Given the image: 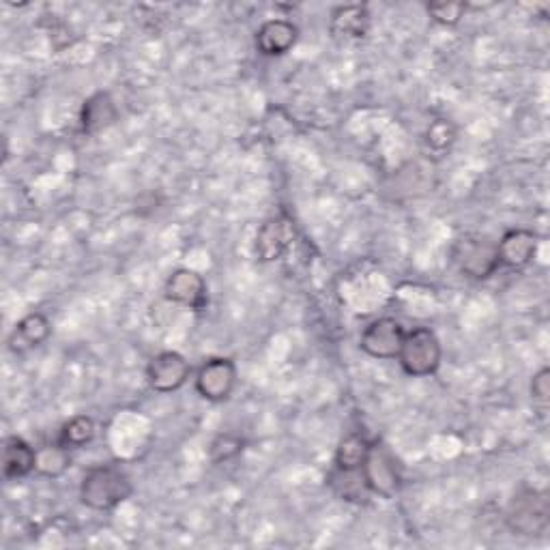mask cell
I'll use <instances>...</instances> for the list:
<instances>
[{"label": "cell", "mask_w": 550, "mask_h": 550, "mask_svg": "<svg viewBox=\"0 0 550 550\" xmlns=\"http://www.w3.org/2000/svg\"><path fill=\"white\" fill-rule=\"evenodd\" d=\"M441 342L428 327H415L404 334L398 361L409 376H430L441 366Z\"/></svg>", "instance_id": "obj_3"}, {"label": "cell", "mask_w": 550, "mask_h": 550, "mask_svg": "<svg viewBox=\"0 0 550 550\" xmlns=\"http://www.w3.org/2000/svg\"><path fill=\"white\" fill-rule=\"evenodd\" d=\"M370 28V13L364 5H346L331 13V33L342 39H361Z\"/></svg>", "instance_id": "obj_16"}, {"label": "cell", "mask_w": 550, "mask_h": 550, "mask_svg": "<svg viewBox=\"0 0 550 550\" xmlns=\"http://www.w3.org/2000/svg\"><path fill=\"white\" fill-rule=\"evenodd\" d=\"M361 475H364L366 486L372 495L392 499L400 490L402 477H400L398 462L394 454L381 443H372L364 467H361Z\"/></svg>", "instance_id": "obj_5"}, {"label": "cell", "mask_w": 550, "mask_h": 550, "mask_svg": "<svg viewBox=\"0 0 550 550\" xmlns=\"http://www.w3.org/2000/svg\"><path fill=\"white\" fill-rule=\"evenodd\" d=\"M166 299L177 306L202 310L207 306V282L194 269H177L166 280Z\"/></svg>", "instance_id": "obj_10"}, {"label": "cell", "mask_w": 550, "mask_h": 550, "mask_svg": "<svg viewBox=\"0 0 550 550\" xmlns=\"http://www.w3.org/2000/svg\"><path fill=\"white\" fill-rule=\"evenodd\" d=\"M454 140H456V129H454V125H452V123H447V121H443V119L434 121V123L428 127V132H426L428 147L434 149V151H445V149H450Z\"/></svg>", "instance_id": "obj_22"}, {"label": "cell", "mask_w": 550, "mask_h": 550, "mask_svg": "<svg viewBox=\"0 0 550 550\" xmlns=\"http://www.w3.org/2000/svg\"><path fill=\"white\" fill-rule=\"evenodd\" d=\"M71 465L69 450L56 441L54 445H43L37 450V473L46 477H61Z\"/></svg>", "instance_id": "obj_20"}, {"label": "cell", "mask_w": 550, "mask_h": 550, "mask_svg": "<svg viewBox=\"0 0 550 550\" xmlns=\"http://www.w3.org/2000/svg\"><path fill=\"white\" fill-rule=\"evenodd\" d=\"M329 484L346 501H364L370 492L361 471L334 469L329 475Z\"/></svg>", "instance_id": "obj_19"}, {"label": "cell", "mask_w": 550, "mask_h": 550, "mask_svg": "<svg viewBox=\"0 0 550 550\" xmlns=\"http://www.w3.org/2000/svg\"><path fill=\"white\" fill-rule=\"evenodd\" d=\"M467 5L465 3H430L428 13L434 22L443 26H454L465 16Z\"/></svg>", "instance_id": "obj_23"}, {"label": "cell", "mask_w": 550, "mask_h": 550, "mask_svg": "<svg viewBox=\"0 0 550 550\" xmlns=\"http://www.w3.org/2000/svg\"><path fill=\"white\" fill-rule=\"evenodd\" d=\"M293 239H295V224L291 217L275 215L258 228L254 252L258 260H263V263H273V260H278L286 254V250L293 245Z\"/></svg>", "instance_id": "obj_9"}, {"label": "cell", "mask_w": 550, "mask_h": 550, "mask_svg": "<svg viewBox=\"0 0 550 550\" xmlns=\"http://www.w3.org/2000/svg\"><path fill=\"white\" fill-rule=\"evenodd\" d=\"M37 469V450L20 437H9L3 443V475L5 480H22Z\"/></svg>", "instance_id": "obj_13"}, {"label": "cell", "mask_w": 550, "mask_h": 550, "mask_svg": "<svg viewBox=\"0 0 550 550\" xmlns=\"http://www.w3.org/2000/svg\"><path fill=\"white\" fill-rule=\"evenodd\" d=\"M404 334H407V331L402 329L396 318H376V321H372L364 329L359 346L361 351L374 359H398Z\"/></svg>", "instance_id": "obj_7"}, {"label": "cell", "mask_w": 550, "mask_h": 550, "mask_svg": "<svg viewBox=\"0 0 550 550\" xmlns=\"http://www.w3.org/2000/svg\"><path fill=\"white\" fill-rule=\"evenodd\" d=\"M117 106L108 93H95L84 101L80 112V127L84 134H99L117 123Z\"/></svg>", "instance_id": "obj_14"}, {"label": "cell", "mask_w": 550, "mask_h": 550, "mask_svg": "<svg viewBox=\"0 0 550 550\" xmlns=\"http://www.w3.org/2000/svg\"><path fill=\"white\" fill-rule=\"evenodd\" d=\"M372 443L364 437V434H349V437H344L336 450V469L342 471H361L364 467V462L368 458Z\"/></svg>", "instance_id": "obj_17"}, {"label": "cell", "mask_w": 550, "mask_h": 550, "mask_svg": "<svg viewBox=\"0 0 550 550\" xmlns=\"http://www.w3.org/2000/svg\"><path fill=\"white\" fill-rule=\"evenodd\" d=\"M50 338V321L41 312H31L24 316L22 321L13 329V334L9 338L11 351L24 353L41 346Z\"/></svg>", "instance_id": "obj_15"}, {"label": "cell", "mask_w": 550, "mask_h": 550, "mask_svg": "<svg viewBox=\"0 0 550 550\" xmlns=\"http://www.w3.org/2000/svg\"><path fill=\"white\" fill-rule=\"evenodd\" d=\"M132 492V480L121 467L99 465L84 473L80 501L95 512H108L132 497Z\"/></svg>", "instance_id": "obj_1"}, {"label": "cell", "mask_w": 550, "mask_h": 550, "mask_svg": "<svg viewBox=\"0 0 550 550\" xmlns=\"http://www.w3.org/2000/svg\"><path fill=\"white\" fill-rule=\"evenodd\" d=\"M499 250V265L520 269L529 265L535 252H538V235L525 228L508 230L497 243Z\"/></svg>", "instance_id": "obj_11"}, {"label": "cell", "mask_w": 550, "mask_h": 550, "mask_svg": "<svg viewBox=\"0 0 550 550\" xmlns=\"http://www.w3.org/2000/svg\"><path fill=\"white\" fill-rule=\"evenodd\" d=\"M95 432H97V426L93 422V417L76 415L61 428L59 443L65 445L67 450H80V447L89 445L95 439Z\"/></svg>", "instance_id": "obj_18"}, {"label": "cell", "mask_w": 550, "mask_h": 550, "mask_svg": "<svg viewBox=\"0 0 550 550\" xmlns=\"http://www.w3.org/2000/svg\"><path fill=\"white\" fill-rule=\"evenodd\" d=\"M243 452V439L237 437V434H217L209 447V458L215 462V465H222V462L233 460Z\"/></svg>", "instance_id": "obj_21"}, {"label": "cell", "mask_w": 550, "mask_h": 550, "mask_svg": "<svg viewBox=\"0 0 550 550\" xmlns=\"http://www.w3.org/2000/svg\"><path fill=\"white\" fill-rule=\"evenodd\" d=\"M192 374V366L181 353L164 351L155 355L147 366V379L157 394H172L181 389Z\"/></svg>", "instance_id": "obj_8"}, {"label": "cell", "mask_w": 550, "mask_h": 550, "mask_svg": "<svg viewBox=\"0 0 550 550\" xmlns=\"http://www.w3.org/2000/svg\"><path fill=\"white\" fill-rule=\"evenodd\" d=\"M531 398L533 402H538L540 407H546L550 400V370L542 368L538 374L533 376L531 381Z\"/></svg>", "instance_id": "obj_24"}, {"label": "cell", "mask_w": 550, "mask_h": 550, "mask_svg": "<svg viewBox=\"0 0 550 550\" xmlns=\"http://www.w3.org/2000/svg\"><path fill=\"white\" fill-rule=\"evenodd\" d=\"M299 37V28L288 20H267L256 33V50L265 56H282Z\"/></svg>", "instance_id": "obj_12"}, {"label": "cell", "mask_w": 550, "mask_h": 550, "mask_svg": "<svg viewBox=\"0 0 550 550\" xmlns=\"http://www.w3.org/2000/svg\"><path fill=\"white\" fill-rule=\"evenodd\" d=\"M505 523L516 535H527V538L542 535L550 525L548 492L535 488H523L516 492L510 501L508 514H505Z\"/></svg>", "instance_id": "obj_2"}, {"label": "cell", "mask_w": 550, "mask_h": 550, "mask_svg": "<svg viewBox=\"0 0 550 550\" xmlns=\"http://www.w3.org/2000/svg\"><path fill=\"white\" fill-rule=\"evenodd\" d=\"M458 269L473 280H486L499 269L497 243L486 237H462L454 245Z\"/></svg>", "instance_id": "obj_4"}, {"label": "cell", "mask_w": 550, "mask_h": 550, "mask_svg": "<svg viewBox=\"0 0 550 550\" xmlns=\"http://www.w3.org/2000/svg\"><path fill=\"white\" fill-rule=\"evenodd\" d=\"M237 385V366L228 357H213L196 374V392L209 402H224Z\"/></svg>", "instance_id": "obj_6"}]
</instances>
